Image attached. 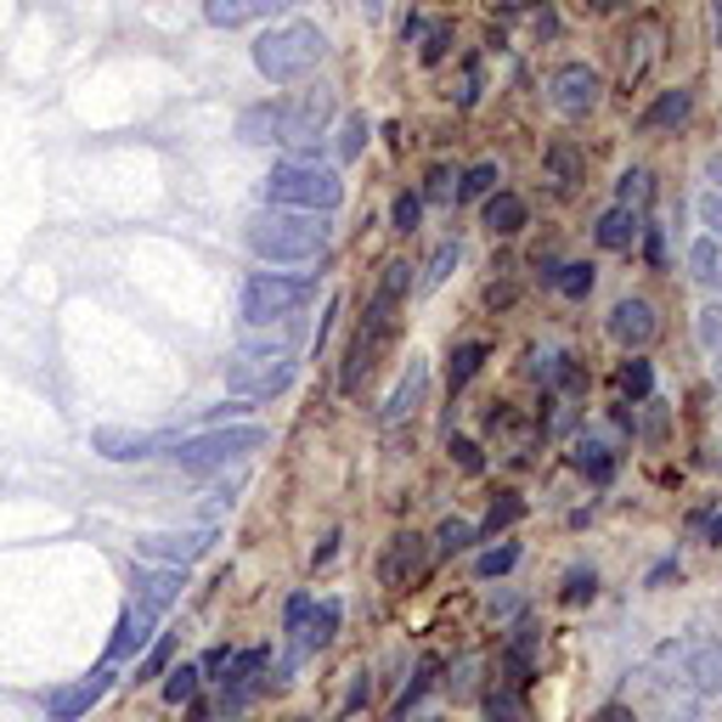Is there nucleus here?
<instances>
[{
  "label": "nucleus",
  "instance_id": "obj_1",
  "mask_svg": "<svg viewBox=\"0 0 722 722\" xmlns=\"http://www.w3.org/2000/svg\"><path fill=\"white\" fill-rule=\"evenodd\" d=\"M413 289V266L407 260H390L384 266V283H379V294H373V305H368V316H361V328L350 334V345H345V368H339V390L345 395H361V384H368L373 373H379V361L390 356V345H395V334H401V294Z\"/></svg>",
  "mask_w": 722,
  "mask_h": 722
},
{
  "label": "nucleus",
  "instance_id": "obj_2",
  "mask_svg": "<svg viewBox=\"0 0 722 722\" xmlns=\"http://www.w3.org/2000/svg\"><path fill=\"white\" fill-rule=\"evenodd\" d=\"M334 244V226L328 215H305V210H266L249 221V249L271 266H300V260H316L328 255Z\"/></svg>",
  "mask_w": 722,
  "mask_h": 722
},
{
  "label": "nucleus",
  "instance_id": "obj_3",
  "mask_svg": "<svg viewBox=\"0 0 722 722\" xmlns=\"http://www.w3.org/2000/svg\"><path fill=\"white\" fill-rule=\"evenodd\" d=\"M266 204L271 210H305V215H334L345 204L339 170L316 165V158H289L266 176Z\"/></svg>",
  "mask_w": 722,
  "mask_h": 722
},
{
  "label": "nucleus",
  "instance_id": "obj_4",
  "mask_svg": "<svg viewBox=\"0 0 722 722\" xmlns=\"http://www.w3.org/2000/svg\"><path fill=\"white\" fill-rule=\"evenodd\" d=\"M328 52V34L316 23H283L255 40V68L271 79V86H294V79H305L316 63H323Z\"/></svg>",
  "mask_w": 722,
  "mask_h": 722
},
{
  "label": "nucleus",
  "instance_id": "obj_5",
  "mask_svg": "<svg viewBox=\"0 0 722 722\" xmlns=\"http://www.w3.org/2000/svg\"><path fill=\"white\" fill-rule=\"evenodd\" d=\"M316 283L305 277H277V271H255L244 283V323L249 328H283L311 305Z\"/></svg>",
  "mask_w": 722,
  "mask_h": 722
},
{
  "label": "nucleus",
  "instance_id": "obj_6",
  "mask_svg": "<svg viewBox=\"0 0 722 722\" xmlns=\"http://www.w3.org/2000/svg\"><path fill=\"white\" fill-rule=\"evenodd\" d=\"M260 447H266L260 424H226V429H210V435H176L170 458L181 469H226V463H244Z\"/></svg>",
  "mask_w": 722,
  "mask_h": 722
},
{
  "label": "nucleus",
  "instance_id": "obj_7",
  "mask_svg": "<svg viewBox=\"0 0 722 722\" xmlns=\"http://www.w3.org/2000/svg\"><path fill=\"white\" fill-rule=\"evenodd\" d=\"M294 373H300V361H289V356L244 350V356L226 368V384H232L237 395H249V401H266V395H283V390L294 384Z\"/></svg>",
  "mask_w": 722,
  "mask_h": 722
},
{
  "label": "nucleus",
  "instance_id": "obj_8",
  "mask_svg": "<svg viewBox=\"0 0 722 722\" xmlns=\"http://www.w3.org/2000/svg\"><path fill=\"white\" fill-rule=\"evenodd\" d=\"M210 548H215L210 526L204 531H147V537H136V553L147 565H176V571H187L192 559H204Z\"/></svg>",
  "mask_w": 722,
  "mask_h": 722
},
{
  "label": "nucleus",
  "instance_id": "obj_9",
  "mask_svg": "<svg viewBox=\"0 0 722 722\" xmlns=\"http://www.w3.org/2000/svg\"><path fill=\"white\" fill-rule=\"evenodd\" d=\"M334 119V97L328 91H305L294 102H283V142L277 147H316Z\"/></svg>",
  "mask_w": 722,
  "mask_h": 722
},
{
  "label": "nucleus",
  "instance_id": "obj_10",
  "mask_svg": "<svg viewBox=\"0 0 722 722\" xmlns=\"http://www.w3.org/2000/svg\"><path fill=\"white\" fill-rule=\"evenodd\" d=\"M170 447H176V435H153V429H91V452H102L108 463H142Z\"/></svg>",
  "mask_w": 722,
  "mask_h": 722
},
{
  "label": "nucleus",
  "instance_id": "obj_11",
  "mask_svg": "<svg viewBox=\"0 0 722 722\" xmlns=\"http://www.w3.org/2000/svg\"><path fill=\"white\" fill-rule=\"evenodd\" d=\"M548 91H553V108H559V113L582 119V113L598 108V91H605V79H598L587 63H565V68L548 79Z\"/></svg>",
  "mask_w": 722,
  "mask_h": 722
},
{
  "label": "nucleus",
  "instance_id": "obj_12",
  "mask_svg": "<svg viewBox=\"0 0 722 722\" xmlns=\"http://www.w3.org/2000/svg\"><path fill=\"white\" fill-rule=\"evenodd\" d=\"M424 571H429V542H424L418 531L390 537V548H384V559H379L384 587H407V582H418Z\"/></svg>",
  "mask_w": 722,
  "mask_h": 722
},
{
  "label": "nucleus",
  "instance_id": "obj_13",
  "mask_svg": "<svg viewBox=\"0 0 722 722\" xmlns=\"http://www.w3.org/2000/svg\"><path fill=\"white\" fill-rule=\"evenodd\" d=\"M131 587H136V610H147V616L158 621V616H165L176 598H181L187 571H176V565H142V571L131 576Z\"/></svg>",
  "mask_w": 722,
  "mask_h": 722
},
{
  "label": "nucleus",
  "instance_id": "obj_14",
  "mask_svg": "<svg viewBox=\"0 0 722 722\" xmlns=\"http://www.w3.org/2000/svg\"><path fill=\"white\" fill-rule=\"evenodd\" d=\"M108 689H113V666H102V672H91V677H79L74 689H52V695H46V717H52V722H79Z\"/></svg>",
  "mask_w": 722,
  "mask_h": 722
},
{
  "label": "nucleus",
  "instance_id": "obj_15",
  "mask_svg": "<svg viewBox=\"0 0 722 722\" xmlns=\"http://www.w3.org/2000/svg\"><path fill=\"white\" fill-rule=\"evenodd\" d=\"M655 305L650 300H621L616 311H610V323H605V334L621 345V350H644L650 339H655Z\"/></svg>",
  "mask_w": 722,
  "mask_h": 722
},
{
  "label": "nucleus",
  "instance_id": "obj_16",
  "mask_svg": "<svg viewBox=\"0 0 722 722\" xmlns=\"http://www.w3.org/2000/svg\"><path fill=\"white\" fill-rule=\"evenodd\" d=\"M571 463L593 480V486H610L616 480V440L610 435H598V429H587V435H576V452H571Z\"/></svg>",
  "mask_w": 722,
  "mask_h": 722
},
{
  "label": "nucleus",
  "instance_id": "obj_17",
  "mask_svg": "<svg viewBox=\"0 0 722 722\" xmlns=\"http://www.w3.org/2000/svg\"><path fill=\"white\" fill-rule=\"evenodd\" d=\"M237 136H244L249 147H271L283 142V102H255L237 113Z\"/></svg>",
  "mask_w": 722,
  "mask_h": 722
},
{
  "label": "nucleus",
  "instance_id": "obj_18",
  "mask_svg": "<svg viewBox=\"0 0 722 722\" xmlns=\"http://www.w3.org/2000/svg\"><path fill=\"white\" fill-rule=\"evenodd\" d=\"M294 0H204V18L215 29H237L249 18H271V12H289Z\"/></svg>",
  "mask_w": 722,
  "mask_h": 722
},
{
  "label": "nucleus",
  "instance_id": "obj_19",
  "mask_svg": "<svg viewBox=\"0 0 722 722\" xmlns=\"http://www.w3.org/2000/svg\"><path fill=\"white\" fill-rule=\"evenodd\" d=\"M424 390H429V368L424 361H407V379L395 384V395H390V407H384V424L395 429L401 418H413L418 407H424Z\"/></svg>",
  "mask_w": 722,
  "mask_h": 722
},
{
  "label": "nucleus",
  "instance_id": "obj_20",
  "mask_svg": "<svg viewBox=\"0 0 722 722\" xmlns=\"http://www.w3.org/2000/svg\"><path fill=\"white\" fill-rule=\"evenodd\" d=\"M689 113H695V91H661L650 108H644V131H677V125H689Z\"/></svg>",
  "mask_w": 722,
  "mask_h": 722
},
{
  "label": "nucleus",
  "instance_id": "obj_21",
  "mask_svg": "<svg viewBox=\"0 0 722 722\" xmlns=\"http://www.w3.org/2000/svg\"><path fill=\"white\" fill-rule=\"evenodd\" d=\"M271 666V655L266 650H244V655H232L226 661V706H244L249 700V689H255V677Z\"/></svg>",
  "mask_w": 722,
  "mask_h": 722
},
{
  "label": "nucleus",
  "instance_id": "obj_22",
  "mask_svg": "<svg viewBox=\"0 0 722 722\" xmlns=\"http://www.w3.org/2000/svg\"><path fill=\"white\" fill-rule=\"evenodd\" d=\"M147 627H153L147 610H125V616H119V632H113V644H108V661H131V655H142Z\"/></svg>",
  "mask_w": 722,
  "mask_h": 722
},
{
  "label": "nucleus",
  "instance_id": "obj_23",
  "mask_svg": "<svg viewBox=\"0 0 722 722\" xmlns=\"http://www.w3.org/2000/svg\"><path fill=\"white\" fill-rule=\"evenodd\" d=\"M638 232H644V215L627 210V204H616L605 221H598V244H605V249H632Z\"/></svg>",
  "mask_w": 722,
  "mask_h": 722
},
{
  "label": "nucleus",
  "instance_id": "obj_24",
  "mask_svg": "<svg viewBox=\"0 0 722 722\" xmlns=\"http://www.w3.org/2000/svg\"><path fill=\"white\" fill-rule=\"evenodd\" d=\"M486 226L497 237H514L519 226H526V198H514V192H492L486 198Z\"/></svg>",
  "mask_w": 722,
  "mask_h": 722
},
{
  "label": "nucleus",
  "instance_id": "obj_25",
  "mask_svg": "<svg viewBox=\"0 0 722 722\" xmlns=\"http://www.w3.org/2000/svg\"><path fill=\"white\" fill-rule=\"evenodd\" d=\"M689 271L700 277V283H711V289H722V244L706 232V237H695L689 244Z\"/></svg>",
  "mask_w": 722,
  "mask_h": 722
},
{
  "label": "nucleus",
  "instance_id": "obj_26",
  "mask_svg": "<svg viewBox=\"0 0 722 722\" xmlns=\"http://www.w3.org/2000/svg\"><path fill=\"white\" fill-rule=\"evenodd\" d=\"M486 356H492V345H486V339L458 345V350H452V368H447V384H452V390H463V384L480 373V361H486Z\"/></svg>",
  "mask_w": 722,
  "mask_h": 722
},
{
  "label": "nucleus",
  "instance_id": "obj_27",
  "mask_svg": "<svg viewBox=\"0 0 722 722\" xmlns=\"http://www.w3.org/2000/svg\"><path fill=\"white\" fill-rule=\"evenodd\" d=\"M616 390H621L627 401H650V390H655V368H650L644 356L621 361V373H616Z\"/></svg>",
  "mask_w": 722,
  "mask_h": 722
},
{
  "label": "nucleus",
  "instance_id": "obj_28",
  "mask_svg": "<svg viewBox=\"0 0 722 722\" xmlns=\"http://www.w3.org/2000/svg\"><path fill=\"white\" fill-rule=\"evenodd\" d=\"M198 684H204V672L181 661V666L165 672V700H170V706H192V700H198Z\"/></svg>",
  "mask_w": 722,
  "mask_h": 722
},
{
  "label": "nucleus",
  "instance_id": "obj_29",
  "mask_svg": "<svg viewBox=\"0 0 722 722\" xmlns=\"http://www.w3.org/2000/svg\"><path fill=\"white\" fill-rule=\"evenodd\" d=\"M519 514H526L519 492H497V497H492V508H486V526H480V537H497V531H508Z\"/></svg>",
  "mask_w": 722,
  "mask_h": 722
},
{
  "label": "nucleus",
  "instance_id": "obj_30",
  "mask_svg": "<svg viewBox=\"0 0 722 722\" xmlns=\"http://www.w3.org/2000/svg\"><path fill=\"white\" fill-rule=\"evenodd\" d=\"M514 565H519V542H503V548H486V553L474 559V576H480V582H497V576H508Z\"/></svg>",
  "mask_w": 722,
  "mask_h": 722
},
{
  "label": "nucleus",
  "instance_id": "obj_31",
  "mask_svg": "<svg viewBox=\"0 0 722 722\" xmlns=\"http://www.w3.org/2000/svg\"><path fill=\"white\" fill-rule=\"evenodd\" d=\"M553 289L565 294V300H587V294H593V266H582V260L559 266V271H553Z\"/></svg>",
  "mask_w": 722,
  "mask_h": 722
},
{
  "label": "nucleus",
  "instance_id": "obj_32",
  "mask_svg": "<svg viewBox=\"0 0 722 722\" xmlns=\"http://www.w3.org/2000/svg\"><path fill=\"white\" fill-rule=\"evenodd\" d=\"M519 717H526V706H519V689H514V684L486 689V722H519Z\"/></svg>",
  "mask_w": 722,
  "mask_h": 722
},
{
  "label": "nucleus",
  "instance_id": "obj_33",
  "mask_svg": "<svg viewBox=\"0 0 722 722\" xmlns=\"http://www.w3.org/2000/svg\"><path fill=\"white\" fill-rule=\"evenodd\" d=\"M497 165H474V170H463V181H458V198L463 204H474V198H492L497 192Z\"/></svg>",
  "mask_w": 722,
  "mask_h": 722
},
{
  "label": "nucleus",
  "instance_id": "obj_34",
  "mask_svg": "<svg viewBox=\"0 0 722 722\" xmlns=\"http://www.w3.org/2000/svg\"><path fill=\"white\" fill-rule=\"evenodd\" d=\"M474 537H480V531L469 526V519H447V526L435 531V553H440V559H452V553H463Z\"/></svg>",
  "mask_w": 722,
  "mask_h": 722
},
{
  "label": "nucleus",
  "instance_id": "obj_35",
  "mask_svg": "<svg viewBox=\"0 0 722 722\" xmlns=\"http://www.w3.org/2000/svg\"><path fill=\"white\" fill-rule=\"evenodd\" d=\"M435 672H440V661L429 655V661L418 666V677H413V684H407V695H401V700H395V722H407V711H413V706H418V700L429 695V684H435Z\"/></svg>",
  "mask_w": 722,
  "mask_h": 722
},
{
  "label": "nucleus",
  "instance_id": "obj_36",
  "mask_svg": "<svg viewBox=\"0 0 722 722\" xmlns=\"http://www.w3.org/2000/svg\"><path fill=\"white\" fill-rule=\"evenodd\" d=\"M170 661H176V632H165V638H158V644L142 655V666H136V684H142V677H165V672H170Z\"/></svg>",
  "mask_w": 722,
  "mask_h": 722
},
{
  "label": "nucleus",
  "instance_id": "obj_37",
  "mask_svg": "<svg viewBox=\"0 0 722 722\" xmlns=\"http://www.w3.org/2000/svg\"><path fill=\"white\" fill-rule=\"evenodd\" d=\"M650 192H655V176H650V170H627V176H621V204H627V210L644 215Z\"/></svg>",
  "mask_w": 722,
  "mask_h": 722
},
{
  "label": "nucleus",
  "instance_id": "obj_38",
  "mask_svg": "<svg viewBox=\"0 0 722 722\" xmlns=\"http://www.w3.org/2000/svg\"><path fill=\"white\" fill-rule=\"evenodd\" d=\"M458 237H447V244H440L435 249V260H429V271H424V289H440V283H447V277H452V266H458Z\"/></svg>",
  "mask_w": 722,
  "mask_h": 722
},
{
  "label": "nucleus",
  "instance_id": "obj_39",
  "mask_svg": "<svg viewBox=\"0 0 722 722\" xmlns=\"http://www.w3.org/2000/svg\"><path fill=\"white\" fill-rule=\"evenodd\" d=\"M447 52H452V29H447V23H435V29L424 34V46H418V63L435 68V63H447Z\"/></svg>",
  "mask_w": 722,
  "mask_h": 722
},
{
  "label": "nucleus",
  "instance_id": "obj_40",
  "mask_svg": "<svg viewBox=\"0 0 722 722\" xmlns=\"http://www.w3.org/2000/svg\"><path fill=\"white\" fill-rule=\"evenodd\" d=\"M548 170H553V181H576L582 176V158H576V147H565V142H559V147H548Z\"/></svg>",
  "mask_w": 722,
  "mask_h": 722
},
{
  "label": "nucleus",
  "instance_id": "obj_41",
  "mask_svg": "<svg viewBox=\"0 0 722 722\" xmlns=\"http://www.w3.org/2000/svg\"><path fill=\"white\" fill-rule=\"evenodd\" d=\"M418 215H424V198H418V192H401L395 204H390V221H395V232H418Z\"/></svg>",
  "mask_w": 722,
  "mask_h": 722
},
{
  "label": "nucleus",
  "instance_id": "obj_42",
  "mask_svg": "<svg viewBox=\"0 0 722 722\" xmlns=\"http://www.w3.org/2000/svg\"><path fill=\"white\" fill-rule=\"evenodd\" d=\"M593 593H598V576L576 565V571L565 576V593H559V598H565V605H593Z\"/></svg>",
  "mask_w": 722,
  "mask_h": 722
},
{
  "label": "nucleus",
  "instance_id": "obj_43",
  "mask_svg": "<svg viewBox=\"0 0 722 722\" xmlns=\"http://www.w3.org/2000/svg\"><path fill=\"white\" fill-rule=\"evenodd\" d=\"M655 40H661V29H655V23H650L644 34H638V46H644V52L627 57V86H632V79H644V68L655 63Z\"/></svg>",
  "mask_w": 722,
  "mask_h": 722
},
{
  "label": "nucleus",
  "instance_id": "obj_44",
  "mask_svg": "<svg viewBox=\"0 0 722 722\" xmlns=\"http://www.w3.org/2000/svg\"><path fill=\"white\" fill-rule=\"evenodd\" d=\"M418 198H429V204H447V198H452V170L435 165V170L424 176V192H418Z\"/></svg>",
  "mask_w": 722,
  "mask_h": 722
},
{
  "label": "nucleus",
  "instance_id": "obj_45",
  "mask_svg": "<svg viewBox=\"0 0 722 722\" xmlns=\"http://www.w3.org/2000/svg\"><path fill=\"white\" fill-rule=\"evenodd\" d=\"M700 345L717 356V373H722V311H706V316H700Z\"/></svg>",
  "mask_w": 722,
  "mask_h": 722
},
{
  "label": "nucleus",
  "instance_id": "obj_46",
  "mask_svg": "<svg viewBox=\"0 0 722 722\" xmlns=\"http://www.w3.org/2000/svg\"><path fill=\"white\" fill-rule=\"evenodd\" d=\"M361 147H368V119H361V113H350V119H345V142H339V158H356Z\"/></svg>",
  "mask_w": 722,
  "mask_h": 722
},
{
  "label": "nucleus",
  "instance_id": "obj_47",
  "mask_svg": "<svg viewBox=\"0 0 722 722\" xmlns=\"http://www.w3.org/2000/svg\"><path fill=\"white\" fill-rule=\"evenodd\" d=\"M447 452L458 458V469H463V474H480V447H474L469 435H452V440H447Z\"/></svg>",
  "mask_w": 722,
  "mask_h": 722
},
{
  "label": "nucleus",
  "instance_id": "obj_48",
  "mask_svg": "<svg viewBox=\"0 0 722 722\" xmlns=\"http://www.w3.org/2000/svg\"><path fill=\"white\" fill-rule=\"evenodd\" d=\"M305 621H311V598L300 593V598H289V610H283V627H289V638H300V632H305Z\"/></svg>",
  "mask_w": 722,
  "mask_h": 722
},
{
  "label": "nucleus",
  "instance_id": "obj_49",
  "mask_svg": "<svg viewBox=\"0 0 722 722\" xmlns=\"http://www.w3.org/2000/svg\"><path fill=\"white\" fill-rule=\"evenodd\" d=\"M700 221L711 226V237L722 244V198H717V192H706V198H700Z\"/></svg>",
  "mask_w": 722,
  "mask_h": 722
},
{
  "label": "nucleus",
  "instance_id": "obj_50",
  "mask_svg": "<svg viewBox=\"0 0 722 722\" xmlns=\"http://www.w3.org/2000/svg\"><path fill=\"white\" fill-rule=\"evenodd\" d=\"M644 255H650V266H666V244H661V226H644Z\"/></svg>",
  "mask_w": 722,
  "mask_h": 722
},
{
  "label": "nucleus",
  "instance_id": "obj_51",
  "mask_svg": "<svg viewBox=\"0 0 722 722\" xmlns=\"http://www.w3.org/2000/svg\"><path fill=\"white\" fill-rule=\"evenodd\" d=\"M226 661H232L226 650H210L204 661H198V672H204V677H221V672H226Z\"/></svg>",
  "mask_w": 722,
  "mask_h": 722
},
{
  "label": "nucleus",
  "instance_id": "obj_52",
  "mask_svg": "<svg viewBox=\"0 0 722 722\" xmlns=\"http://www.w3.org/2000/svg\"><path fill=\"white\" fill-rule=\"evenodd\" d=\"M593 722H638V717H632V711H627V706H605V711H598V717H593Z\"/></svg>",
  "mask_w": 722,
  "mask_h": 722
},
{
  "label": "nucleus",
  "instance_id": "obj_53",
  "mask_svg": "<svg viewBox=\"0 0 722 722\" xmlns=\"http://www.w3.org/2000/svg\"><path fill=\"white\" fill-rule=\"evenodd\" d=\"M706 176H711V192L722 198V158H711V165H706Z\"/></svg>",
  "mask_w": 722,
  "mask_h": 722
},
{
  "label": "nucleus",
  "instance_id": "obj_54",
  "mask_svg": "<svg viewBox=\"0 0 722 722\" xmlns=\"http://www.w3.org/2000/svg\"><path fill=\"white\" fill-rule=\"evenodd\" d=\"M695 526H706V531H711V542H722V514H717V519H695Z\"/></svg>",
  "mask_w": 722,
  "mask_h": 722
},
{
  "label": "nucleus",
  "instance_id": "obj_55",
  "mask_svg": "<svg viewBox=\"0 0 722 722\" xmlns=\"http://www.w3.org/2000/svg\"><path fill=\"white\" fill-rule=\"evenodd\" d=\"M593 12H616V7H627V0H587Z\"/></svg>",
  "mask_w": 722,
  "mask_h": 722
},
{
  "label": "nucleus",
  "instance_id": "obj_56",
  "mask_svg": "<svg viewBox=\"0 0 722 722\" xmlns=\"http://www.w3.org/2000/svg\"><path fill=\"white\" fill-rule=\"evenodd\" d=\"M300 722H305V717H300Z\"/></svg>",
  "mask_w": 722,
  "mask_h": 722
}]
</instances>
